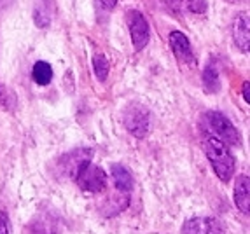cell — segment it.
<instances>
[{"instance_id": "obj_10", "label": "cell", "mask_w": 250, "mask_h": 234, "mask_svg": "<svg viewBox=\"0 0 250 234\" xmlns=\"http://www.w3.org/2000/svg\"><path fill=\"white\" fill-rule=\"evenodd\" d=\"M110 175H112L114 184H116V189L119 193L128 194L133 189V176L123 164H112L110 166Z\"/></svg>"}, {"instance_id": "obj_2", "label": "cell", "mask_w": 250, "mask_h": 234, "mask_svg": "<svg viewBox=\"0 0 250 234\" xmlns=\"http://www.w3.org/2000/svg\"><path fill=\"white\" fill-rule=\"evenodd\" d=\"M205 130L207 135H212L217 140H221L226 145H240L242 142V136H240V131L234 128L233 122L221 112H207L205 114Z\"/></svg>"}, {"instance_id": "obj_13", "label": "cell", "mask_w": 250, "mask_h": 234, "mask_svg": "<svg viewBox=\"0 0 250 234\" xmlns=\"http://www.w3.org/2000/svg\"><path fill=\"white\" fill-rule=\"evenodd\" d=\"M34 21L39 28H46L51 23V11L47 9L46 0H39L34 9Z\"/></svg>"}, {"instance_id": "obj_14", "label": "cell", "mask_w": 250, "mask_h": 234, "mask_svg": "<svg viewBox=\"0 0 250 234\" xmlns=\"http://www.w3.org/2000/svg\"><path fill=\"white\" fill-rule=\"evenodd\" d=\"M0 107H4L5 110H14L18 107L16 93L4 84H0Z\"/></svg>"}, {"instance_id": "obj_19", "label": "cell", "mask_w": 250, "mask_h": 234, "mask_svg": "<svg viewBox=\"0 0 250 234\" xmlns=\"http://www.w3.org/2000/svg\"><path fill=\"white\" fill-rule=\"evenodd\" d=\"M249 86H250L249 82L243 84V98H245L247 103H249V101H250V98H249V95H250V93H249Z\"/></svg>"}, {"instance_id": "obj_6", "label": "cell", "mask_w": 250, "mask_h": 234, "mask_svg": "<svg viewBox=\"0 0 250 234\" xmlns=\"http://www.w3.org/2000/svg\"><path fill=\"white\" fill-rule=\"evenodd\" d=\"M180 234H224V226L219 218L192 217L184 222Z\"/></svg>"}, {"instance_id": "obj_17", "label": "cell", "mask_w": 250, "mask_h": 234, "mask_svg": "<svg viewBox=\"0 0 250 234\" xmlns=\"http://www.w3.org/2000/svg\"><path fill=\"white\" fill-rule=\"evenodd\" d=\"M0 234H11V226H9V217L5 212H0Z\"/></svg>"}, {"instance_id": "obj_18", "label": "cell", "mask_w": 250, "mask_h": 234, "mask_svg": "<svg viewBox=\"0 0 250 234\" xmlns=\"http://www.w3.org/2000/svg\"><path fill=\"white\" fill-rule=\"evenodd\" d=\"M98 2H100V5L105 9H114L117 4V0H98Z\"/></svg>"}, {"instance_id": "obj_9", "label": "cell", "mask_w": 250, "mask_h": 234, "mask_svg": "<svg viewBox=\"0 0 250 234\" xmlns=\"http://www.w3.org/2000/svg\"><path fill=\"white\" fill-rule=\"evenodd\" d=\"M249 197H250V180L247 175H240L234 182V203L238 210L249 215Z\"/></svg>"}, {"instance_id": "obj_16", "label": "cell", "mask_w": 250, "mask_h": 234, "mask_svg": "<svg viewBox=\"0 0 250 234\" xmlns=\"http://www.w3.org/2000/svg\"><path fill=\"white\" fill-rule=\"evenodd\" d=\"M180 5H184L188 11H191L194 14H203L208 9V2L207 0H180Z\"/></svg>"}, {"instance_id": "obj_4", "label": "cell", "mask_w": 250, "mask_h": 234, "mask_svg": "<svg viewBox=\"0 0 250 234\" xmlns=\"http://www.w3.org/2000/svg\"><path fill=\"white\" fill-rule=\"evenodd\" d=\"M125 128L137 138H146L150 130V114L146 105L131 103L123 114Z\"/></svg>"}, {"instance_id": "obj_3", "label": "cell", "mask_w": 250, "mask_h": 234, "mask_svg": "<svg viewBox=\"0 0 250 234\" xmlns=\"http://www.w3.org/2000/svg\"><path fill=\"white\" fill-rule=\"evenodd\" d=\"M72 178H74L75 182H77V185H79L83 191H86V193H102V191H105V187H107V175H105V172L100 166H96V164L91 163V159H89V161H84V163L75 170Z\"/></svg>"}, {"instance_id": "obj_7", "label": "cell", "mask_w": 250, "mask_h": 234, "mask_svg": "<svg viewBox=\"0 0 250 234\" xmlns=\"http://www.w3.org/2000/svg\"><path fill=\"white\" fill-rule=\"evenodd\" d=\"M170 46L175 56L184 63H194V53H192L191 42L182 32H171L170 34Z\"/></svg>"}, {"instance_id": "obj_11", "label": "cell", "mask_w": 250, "mask_h": 234, "mask_svg": "<svg viewBox=\"0 0 250 234\" xmlns=\"http://www.w3.org/2000/svg\"><path fill=\"white\" fill-rule=\"evenodd\" d=\"M32 79L39 86H47L53 80V68L47 61H37L32 68Z\"/></svg>"}, {"instance_id": "obj_5", "label": "cell", "mask_w": 250, "mask_h": 234, "mask_svg": "<svg viewBox=\"0 0 250 234\" xmlns=\"http://www.w3.org/2000/svg\"><path fill=\"white\" fill-rule=\"evenodd\" d=\"M126 18H128V28L135 51H142L149 42V23L146 16L138 11H129Z\"/></svg>"}, {"instance_id": "obj_8", "label": "cell", "mask_w": 250, "mask_h": 234, "mask_svg": "<svg viewBox=\"0 0 250 234\" xmlns=\"http://www.w3.org/2000/svg\"><path fill=\"white\" fill-rule=\"evenodd\" d=\"M249 14H240L233 23V39L236 46L243 53H249L250 35H249Z\"/></svg>"}, {"instance_id": "obj_15", "label": "cell", "mask_w": 250, "mask_h": 234, "mask_svg": "<svg viewBox=\"0 0 250 234\" xmlns=\"http://www.w3.org/2000/svg\"><path fill=\"white\" fill-rule=\"evenodd\" d=\"M93 70H95V76L100 80H105L108 77V61L104 55L93 56Z\"/></svg>"}, {"instance_id": "obj_12", "label": "cell", "mask_w": 250, "mask_h": 234, "mask_svg": "<svg viewBox=\"0 0 250 234\" xmlns=\"http://www.w3.org/2000/svg\"><path fill=\"white\" fill-rule=\"evenodd\" d=\"M203 86L208 93H217L221 89V80H219V70L213 63H208L203 70Z\"/></svg>"}, {"instance_id": "obj_1", "label": "cell", "mask_w": 250, "mask_h": 234, "mask_svg": "<svg viewBox=\"0 0 250 234\" xmlns=\"http://www.w3.org/2000/svg\"><path fill=\"white\" fill-rule=\"evenodd\" d=\"M203 149L215 175L222 182H229L234 175V166L236 164H234V157L229 152V149H228V145L222 143L221 140H217L212 135H205Z\"/></svg>"}]
</instances>
